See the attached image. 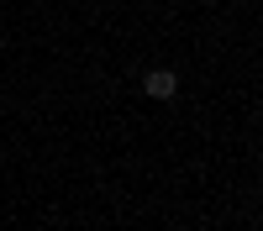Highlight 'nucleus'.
<instances>
[{"instance_id": "obj_1", "label": "nucleus", "mask_w": 263, "mask_h": 231, "mask_svg": "<svg viewBox=\"0 0 263 231\" xmlns=\"http://www.w3.org/2000/svg\"><path fill=\"white\" fill-rule=\"evenodd\" d=\"M142 90H147V100H174V95H179V74H174V69H153L142 79Z\"/></svg>"}]
</instances>
